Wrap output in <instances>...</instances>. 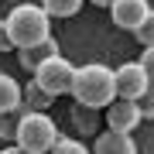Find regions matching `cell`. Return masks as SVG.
Wrapping results in <instances>:
<instances>
[{
  "label": "cell",
  "instance_id": "16",
  "mask_svg": "<svg viewBox=\"0 0 154 154\" xmlns=\"http://www.w3.org/2000/svg\"><path fill=\"white\" fill-rule=\"evenodd\" d=\"M134 38H137L140 45H154V11L144 17V21L137 24V31H134Z\"/></svg>",
  "mask_w": 154,
  "mask_h": 154
},
{
  "label": "cell",
  "instance_id": "21",
  "mask_svg": "<svg viewBox=\"0 0 154 154\" xmlns=\"http://www.w3.org/2000/svg\"><path fill=\"white\" fill-rule=\"evenodd\" d=\"M89 4H96V7H110L113 0H89Z\"/></svg>",
  "mask_w": 154,
  "mask_h": 154
},
{
  "label": "cell",
  "instance_id": "4",
  "mask_svg": "<svg viewBox=\"0 0 154 154\" xmlns=\"http://www.w3.org/2000/svg\"><path fill=\"white\" fill-rule=\"evenodd\" d=\"M34 82H38L41 89H48L51 96H65L72 93V79H75V65H72L69 58L62 55H51L48 62H41V69L34 72Z\"/></svg>",
  "mask_w": 154,
  "mask_h": 154
},
{
  "label": "cell",
  "instance_id": "9",
  "mask_svg": "<svg viewBox=\"0 0 154 154\" xmlns=\"http://www.w3.org/2000/svg\"><path fill=\"white\" fill-rule=\"evenodd\" d=\"M51 55H62L58 51V41H38V45H28V48H17V62H21V69H28L31 75L41 69V62H48Z\"/></svg>",
  "mask_w": 154,
  "mask_h": 154
},
{
  "label": "cell",
  "instance_id": "1",
  "mask_svg": "<svg viewBox=\"0 0 154 154\" xmlns=\"http://www.w3.org/2000/svg\"><path fill=\"white\" fill-rule=\"evenodd\" d=\"M75 103H89V106H106L116 99V69H106L93 62V65H75V79H72V93Z\"/></svg>",
  "mask_w": 154,
  "mask_h": 154
},
{
  "label": "cell",
  "instance_id": "17",
  "mask_svg": "<svg viewBox=\"0 0 154 154\" xmlns=\"http://www.w3.org/2000/svg\"><path fill=\"white\" fill-rule=\"evenodd\" d=\"M137 103H140V113H144V120H154V86H151L147 93H144V96L137 99Z\"/></svg>",
  "mask_w": 154,
  "mask_h": 154
},
{
  "label": "cell",
  "instance_id": "6",
  "mask_svg": "<svg viewBox=\"0 0 154 154\" xmlns=\"http://www.w3.org/2000/svg\"><path fill=\"white\" fill-rule=\"evenodd\" d=\"M144 113H140V103L137 99H123L116 96L110 106H106V127H113V130H123V134H134L140 127Z\"/></svg>",
  "mask_w": 154,
  "mask_h": 154
},
{
  "label": "cell",
  "instance_id": "11",
  "mask_svg": "<svg viewBox=\"0 0 154 154\" xmlns=\"http://www.w3.org/2000/svg\"><path fill=\"white\" fill-rule=\"evenodd\" d=\"M72 123L79 127V134H93L99 130V106H89V103H75L72 106Z\"/></svg>",
  "mask_w": 154,
  "mask_h": 154
},
{
  "label": "cell",
  "instance_id": "13",
  "mask_svg": "<svg viewBox=\"0 0 154 154\" xmlns=\"http://www.w3.org/2000/svg\"><path fill=\"white\" fill-rule=\"evenodd\" d=\"M82 4L86 0H41V7L51 17H75L79 11H82Z\"/></svg>",
  "mask_w": 154,
  "mask_h": 154
},
{
  "label": "cell",
  "instance_id": "7",
  "mask_svg": "<svg viewBox=\"0 0 154 154\" xmlns=\"http://www.w3.org/2000/svg\"><path fill=\"white\" fill-rule=\"evenodd\" d=\"M151 14V4L147 0H113L110 4V17L116 28L123 31H137V24Z\"/></svg>",
  "mask_w": 154,
  "mask_h": 154
},
{
  "label": "cell",
  "instance_id": "2",
  "mask_svg": "<svg viewBox=\"0 0 154 154\" xmlns=\"http://www.w3.org/2000/svg\"><path fill=\"white\" fill-rule=\"evenodd\" d=\"M7 28H11V38L17 48H28V45L51 38V14L41 4H17L7 14Z\"/></svg>",
  "mask_w": 154,
  "mask_h": 154
},
{
  "label": "cell",
  "instance_id": "19",
  "mask_svg": "<svg viewBox=\"0 0 154 154\" xmlns=\"http://www.w3.org/2000/svg\"><path fill=\"white\" fill-rule=\"evenodd\" d=\"M140 62H144V69H147V75H151V82H154V45H144Z\"/></svg>",
  "mask_w": 154,
  "mask_h": 154
},
{
  "label": "cell",
  "instance_id": "14",
  "mask_svg": "<svg viewBox=\"0 0 154 154\" xmlns=\"http://www.w3.org/2000/svg\"><path fill=\"white\" fill-rule=\"evenodd\" d=\"M21 116H24V110H4L0 113V140H17Z\"/></svg>",
  "mask_w": 154,
  "mask_h": 154
},
{
  "label": "cell",
  "instance_id": "5",
  "mask_svg": "<svg viewBox=\"0 0 154 154\" xmlns=\"http://www.w3.org/2000/svg\"><path fill=\"white\" fill-rule=\"evenodd\" d=\"M154 82L147 75V69H144V62H123L120 69H116V96L123 99H140L144 93H147Z\"/></svg>",
  "mask_w": 154,
  "mask_h": 154
},
{
  "label": "cell",
  "instance_id": "8",
  "mask_svg": "<svg viewBox=\"0 0 154 154\" xmlns=\"http://www.w3.org/2000/svg\"><path fill=\"white\" fill-rule=\"evenodd\" d=\"M93 154H137V140H134L130 134H123V130L106 127V130L96 134V147H93Z\"/></svg>",
  "mask_w": 154,
  "mask_h": 154
},
{
  "label": "cell",
  "instance_id": "3",
  "mask_svg": "<svg viewBox=\"0 0 154 154\" xmlns=\"http://www.w3.org/2000/svg\"><path fill=\"white\" fill-rule=\"evenodd\" d=\"M58 127L48 116V110H24L21 127H17V144L28 154H51V147L58 144Z\"/></svg>",
  "mask_w": 154,
  "mask_h": 154
},
{
  "label": "cell",
  "instance_id": "15",
  "mask_svg": "<svg viewBox=\"0 0 154 154\" xmlns=\"http://www.w3.org/2000/svg\"><path fill=\"white\" fill-rule=\"evenodd\" d=\"M51 154H93V147H86L82 140H72V137H58Z\"/></svg>",
  "mask_w": 154,
  "mask_h": 154
},
{
  "label": "cell",
  "instance_id": "18",
  "mask_svg": "<svg viewBox=\"0 0 154 154\" xmlns=\"http://www.w3.org/2000/svg\"><path fill=\"white\" fill-rule=\"evenodd\" d=\"M17 45H14V38H11V28H7V17L0 21V51H14Z\"/></svg>",
  "mask_w": 154,
  "mask_h": 154
},
{
  "label": "cell",
  "instance_id": "10",
  "mask_svg": "<svg viewBox=\"0 0 154 154\" xmlns=\"http://www.w3.org/2000/svg\"><path fill=\"white\" fill-rule=\"evenodd\" d=\"M4 110H24V86L14 75L0 72V113Z\"/></svg>",
  "mask_w": 154,
  "mask_h": 154
},
{
  "label": "cell",
  "instance_id": "12",
  "mask_svg": "<svg viewBox=\"0 0 154 154\" xmlns=\"http://www.w3.org/2000/svg\"><path fill=\"white\" fill-rule=\"evenodd\" d=\"M51 103H55V96H51L48 89H41L34 79L24 86V110H48Z\"/></svg>",
  "mask_w": 154,
  "mask_h": 154
},
{
  "label": "cell",
  "instance_id": "20",
  "mask_svg": "<svg viewBox=\"0 0 154 154\" xmlns=\"http://www.w3.org/2000/svg\"><path fill=\"white\" fill-rule=\"evenodd\" d=\"M0 154H28V151H24V147H21V144H17V140H11V147H4Z\"/></svg>",
  "mask_w": 154,
  "mask_h": 154
}]
</instances>
